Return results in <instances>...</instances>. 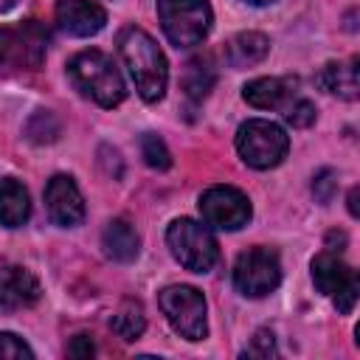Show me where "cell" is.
<instances>
[{"label":"cell","instance_id":"cell-1","mask_svg":"<svg viewBox=\"0 0 360 360\" xmlns=\"http://www.w3.org/2000/svg\"><path fill=\"white\" fill-rule=\"evenodd\" d=\"M118 51L124 56V65L129 68V76H132L141 98L158 101L166 90V82H169L166 56L158 48V42L141 28H127L118 37Z\"/></svg>","mask_w":360,"mask_h":360},{"label":"cell","instance_id":"cell-2","mask_svg":"<svg viewBox=\"0 0 360 360\" xmlns=\"http://www.w3.org/2000/svg\"><path fill=\"white\" fill-rule=\"evenodd\" d=\"M68 73L87 98H93L101 107H115L124 101L127 87L115 68V62L101 51H82L68 62Z\"/></svg>","mask_w":360,"mask_h":360},{"label":"cell","instance_id":"cell-3","mask_svg":"<svg viewBox=\"0 0 360 360\" xmlns=\"http://www.w3.org/2000/svg\"><path fill=\"white\" fill-rule=\"evenodd\" d=\"M158 17L163 34L177 48L200 45L211 28L208 0H158Z\"/></svg>","mask_w":360,"mask_h":360},{"label":"cell","instance_id":"cell-4","mask_svg":"<svg viewBox=\"0 0 360 360\" xmlns=\"http://www.w3.org/2000/svg\"><path fill=\"white\" fill-rule=\"evenodd\" d=\"M172 256L191 273H208L219 259V245L214 233L194 219H174L166 231Z\"/></svg>","mask_w":360,"mask_h":360},{"label":"cell","instance_id":"cell-5","mask_svg":"<svg viewBox=\"0 0 360 360\" xmlns=\"http://www.w3.org/2000/svg\"><path fill=\"white\" fill-rule=\"evenodd\" d=\"M236 149L248 166L270 169L284 160L290 149V138L278 124L264 121V118H250L236 132Z\"/></svg>","mask_w":360,"mask_h":360},{"label":"cell","instance_id":"cell-6","mask_svg":"<svg viewBox=\"0 0 360 360\" xmlns=\"http://www.w3.org/2000/svg\"><path fill=\"white\" fill-rule=\"evenodd\" d=\"M158 304H160L166 321L174 326V332H180L186 340H202L208 335L205 298L200 290L186 287V284H174L158 295Z\"/></svg>","mask_w":360,"mask_h":360},{"label":"cell","instance_id":"cell-7","mask_svg":"<svg viewBox=\"0 0 360 360\" xmlns=\"http://www.w3.org/2000/svg\"><path fill=\"white\" fill-rule=\"evenodd\" d=\"M48 28L37 20H28L17 28L3 31L0 37V70H37L45 59Z\"/></svg>","mask_w":360,"mask_h":360},{"label":"cell","instance_id":"cell-8","mask_svg":"<svg viewBox=\"0 0 360 360\" xmlns=\"http://www.w3.org/2000/svg\"><path fill=\"white\" fill-rule=\"evenodd\" d=\"M281 281V264L276 250L270 248H250L233 264V284L242 295L262 298L273 292Z\"/></svg>","mask_w":360,"mask_h":360},{"label":"cell","instance_id":"cell-9","mask_svg":"<svg viewBox=\"0 0 360 360\" xmlns=\"http://www.w3.org/2000/svg\"><path fill=\"white\" fill-rule=\"evenodd\" d=\"M312 281L323 295H329L335 301L338 312L346 315V312L354 309V304H357V273L349 264H343L335 256V250H326V253L315 256Z\"/></svg>","mask_w":360,"mask_h":360},{"label":"cell","instance_id":"cell-10","mask_svg":"<svg viewBox=\"0 0 360 360\" xmlns=\"http://www.w3.org/2000/svg\"><path fill=\"white\" fill-rule=\"evenodd\" d=\"M200 214L205 225L219 231H236L250 219V200L231 186H211L200 197Z\"/></svg>","mask_w":360,"mask_h":360},{"label":"cell","instance_id":"cell-11","mask_svg":"<svg viewBox=\"0 0 360 360\" xmlns=\"http://www.w3.org/2000/svg\"><path fill=\"white\" fill-rule=\"evenodd\" d=\"M45 205L48 214L56 225L62 228H73L84 219V200L73 183V177L68 174H53L45 186Z\"/></svg>","mask_w":360,"mask_h":360},{"label":"cell","instance_id":"cell-12","mask_svg":"<svg viewBox=\"0 0 360 360\" xmlns=\"http://www.w3.org/2000/svg\"><path fill=\"white\" fill-rule=\"evenodd\" d=\"M56 22L70 37H93L104 28L107 11L93 0H59L56 3Z\"/></svg>","mask_w":360,"mask_h":360},{"label":"cell","instance_id":"cell-13","mask_svg":"<svg viewBox=\"0 0 360 360\" xmlns=\"http://www.w3.org/2000/svg\"><path fill=\"white\" fill-rule=\"evenodd\" d=\"M39 301L37 278L17 264L0 262V309H22Z\"/></svg>","mask_w":360,"mask_h":360},{"label":"cell","instance_id":"cell-14","mask_svg":"<svg viewBox=\"0 0 360 360\" xmlns=\"http://www.w3.org/2000/svg\"><path fill=\"white\" fill-rule=\"evenodd\" d=\"M357 59H349V62H329L323 65V70L318 73V84L332 93V96H340L346 101H354L357 93H360V82H357Z\"/></svg>","mask_w":360,"mask_h":360},{"label":"cell","instance_id":"cell-15","mask_svg":"<svg viewBox=\"0 0 360 360\" xmlns=\"http://www.w3.org/2000/svg\"><path fill=\"white\" fill-rule=\"evenodd\" d=\"M295 79H278V76H264V79H253L245 84V101L259 107V110H273L278 104H284V98L292 93Z\"/></svg>","mask_w":360,"mask_h":360},{"label":"cell","instance_id":"cell-16","mask_svg":"<svg viewBox=\"0 0 360 360\" xmlns=\"http://www.w3.org/2000/svg\"><path fill=\"white\" fill-rule=\"evenodd\" d=\"M28 214H31V202H28V191L22 188V183L11 177L0 180V225L20 228L25 225Z\"/></svg>","mask_w":360,"mask_h":360},{"label":"cell","instance_id":"cell-17","mask_svg":"<svg viewBox=\"0 0 360 360\" xmlns=\"http://www.w3.org/2000/svg\"><path fill=\"white\" fill-rule=\"evenodd\" d=\"M270 51V39L259 31H245V34H236L228 48H225V56L231 62V68H250V65H259Z\"/></svg>","mask_w":360,"mask_h":360},{"label":"cell","instance_id":"cell-18","mask_svg":"<svg viewBox=\"0 0 360 360\" xmlns=\"http://www.w3.org/2000/svg\"><path fill=\"white\" fill-rule=\"evenodd\" d=\"M141 250V236L127 219H112L104 228V253L115 262H132Z\"/></svg>","mask_w":360,"mask_h":360},{"label":"cell","instance_id":"cell-19","mask_svg":"<svg viewBox=\"0 0 360 360\" xmlns=\"http://www.w3.org/2000/svg\"><path fill=\"white\" fill-rule=\"evenodd\" d=\"M110 329L121 338V340H135L141 338V332L146 329V318H143V307L138 301H124L112 318H110Z\"/></svg>","mask_w":360,"mask_h":360},{"label":"cell","instance_id":"cell-20","mask_svg":"<svg viewBox=\"0 0 360 360\" xmlns=\"http://www.w3.org/2000/svg\"><path fill=\"white\" fill-rule=\"evenodd\" d=\"M211 84H214V70H211L208 65H202V62H191V65H188V73H186V79H183L186 93H188L191 98H202V96L211 90Z\"/></svg>","mask_w":360,"mask_h":360},{"label":"cell","instance_id":"cell-21","mask_svg":"<svg viewBox=\"0 0 360 360\" xmlns=\"http://www.w3.org/2000/svg\"><path fill=\"white\" fill-rule=\"evenodd\" d=\"M141 155H143V160L152 166V169H169L172 166V155H169V149H166V143L158 138V135H152V132H146L143 138H141Z\"/></svg>","mask_w":360,"mask_h":360},{"label":"cell","instance_id":"cell-22","mask_svg":"<svg viewBox=\"0 0 360 360\" xmlns=\"http://www.w3.org/2000/svg\"><path fill=\"white\" fill-rule=\"evenodd\" d=\"M25 132H28V138H31L34 143H51V141H56V135H59V121H56L51 112H37V115L28 121Z\"/></svg>","mask_w":360,"mask_h":360},{"label":"cell","instance_id":"cell-23","mask_svg":"<svg viewBox=\"0 0 360 360\" xmlns=\"http://www.w3.org/2000/svg\"><path fill=\"white\" fill-rule=\"evenodd\" d=\"M284 121H287L290 127H295V129H307L309 124H315V104L307 101V98L292 101V104L287 107V112H284Z\"/></svg>","mask_w":360,"mask_h":360},{"label":"cell","instance_id":"cell-24","mask_svg":"<svg viewBox=\"0 0 360 360\" xmlns=\"http://www.w3.org/2000/svg\"><path fill=\"white\" fill-rule=\"evenodd\" d=\"M335 191H338V174H335L332 169L318 172L315 180H312V194H315V200H318V202H329V200L335 197Z\"/></svg>","mask_w":360,"mask_h":360},{"label":"cell","instance_id":"cell-25","mask_svg":"<svg viewBox=\"0 0 360 360\" xmlns=\"http://www.w3.org/2000/svg\"><path fill=\"white\" fill-rule=\"evenodd\" d=\"M0 357L17 360V357H34V352L22 338H17L11 332H0Z\"/></svg>","mask_w":360,"mask_h":360},{"label":"cell","instance_id":"cell-26","mask_svg":"<svg viewBox=\"0 0 360 360\" xmlns=\"http://www.w3.org/2000/svg\"><path fill=\"white\" fill-rule=\"evenodd\" d=\"M248 357H273L276 354V340H273V332L267 329H259L250 340V346L245 349Z\"/></svg>","mask_w":360,"mask_h":360},{"label":"cell","instance_id":"cell-27","mask_svg":"<svg viewBox=\"0 0 360 360\" xmlns=\"http://www.w3.org/2000/svg\"><path fill=\"white\" fill-rule=\"evenodd\" d=\"M98 155H101L104 172H107L110 177H121V160H118V152H115V149H110V146H101V149H98Z\"/></svg>","mask_w":360,"mask_h":360},{"label":"cell","instance_id":"cell-28","mask_svg":"<svg viewBox=\"0 0 360 360\" xmlns=\"http://www.w3.org/2000/svg\"><path fill=\"white\" fill-rule=\"evenodd\" d=\"M96 349H93V343H90V338H84V335H79V338H73V343L68 346V354L70 357H90Z\"/></svg>","mask_w":360,"mask_h":360},{"label":"cell","instance_id":"cell-29","mask_svg":"<svg viewBox=\"0 0 360 360\" xmlns=\"http://www.w3.org/2000/svg\"><path fill=\"white\" fill-rule=\"evenodd\" d=\"M343 245H346V236H343V233H338V231H332V233L326 236V248H329V250H340Z\"/></svg>","mask_w":360,"mask_h":360},{"label":"cell","instance_id":"cell-30","mask_svg":"<svg viewBox=\"0 0 360 360\" xmlns=\"http://www.w3.org/2000/svg\"><path fill=\"white\" fill-rule=\"evenodd\" d=\"M349 214H352V217H357V214H360V211H357V188H352V191H349Z\"/></svg>","mask_w":360,"mask_h":360},{"label":"cell","instance_id":"cell-31","mask_svg":"<svg viewBox=\"0 0 360 360\" xmlns=\"http://www.w3.org/2000/svg\"><path fill=\"white\" fill-rule=\"evenodd\" d=\"M14 6H17V0H0V14L8 11V8H14Z\"/></svg>","mask_w":360,"mask_h":360},{"label":"cell","instance_id":"cell-32","mask_svg":"<svg viewBox=\"0 0 360 360\" xmlns=\"http://www.w3.org/2000/svg\"><path fill=\"white\" fill-rule=\"evenodd\" d=\"M248 3H253V6H267V3H273V0H248Z\"/></svg>","mask_w":360,"mask_h":360}]
</instances>
